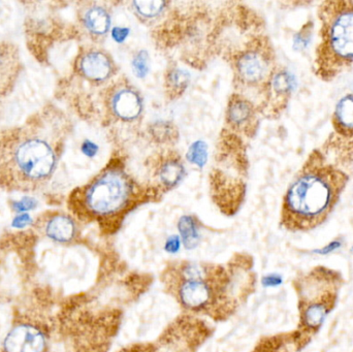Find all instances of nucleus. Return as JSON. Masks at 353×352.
<instances>
[{
	"label": "nucleus",
	"mask_w": 353,
	"mask_h": 352,
	"mask_svg": "<svg viewBox=\"0 0 353 352\" xmlns=\"http://www.w3.org/2000/svg\"><path fill=\"white\" fill-rule=\"evenodd\" d=\"M332 123L336 134L353 141V93L345 95L338 101Z\"/></svg>",
	"instance_id": "obj_16"
},
{
	"label": "nucleus",
	"mask_w": 353,
	"mask_h": 352,
	"mask_svg": "<svg viewBox=\"0 0 353 352\" xmlns=\"http://www.w3.org/2000/svg\"><path fill=\"white\" fill-rule=\"evenodd\" d=\"M181 242L187 250L194 249L201 241V223L192 215H184L178 221Z\"/></svg>",
	"instance_id": "obj_18"
},
{
	"label": "nucleus",
	"mask_w": 353,
	"mask_h": 352,
	"mask_svg": "<svg viewBox=\"0 0 353 352\" xmlns=\"http://www.w3.org/2000/svg\"><path fill=\"white\" fill-rule=\"evenodd\" d=\"M341 280L339 273L325 267H317L296 279L300 312L299 340H304L323 326L337 303Z\"/></svg>",
	"instance_id": "obj_6"
},
{
	"label": "nucleus",
	"mask_w": 353,
	"mask_h": 352,
	"mask_svg": "<svg viewBox=\"0 0 353 352\" xmlns=\"http://www.w3.org/2000/svg\"><path fill=\"white\" fill-rule=\"evenodd\" d=\"M186 176V169L178 153L170 152L161 156L153 165L155 189L170 191L176 187Z\"/></svg>",
	"instance_id": "obj_14"
},
{
	"label": "nucleus",
	"mask_w": 353,
	"mask_h": 352,
	"mask_svg": "<svg viewBox=\"0 0 353 352\" xmlns=\"http://www.w3.org/2000/svg\"><path fill=\"white\" fill-rule=\"evenodd\" d=\"M187 161L199 167H205L208 161V146L203 141H196L189 147L186 154Z\"/></svg>",
	"instance_id": "obj_22"
},
{
	"label": "nucleus",
	"mask_w": 353,
	"mask_h": 352,
	"mask_svg": "<svg viewBox=\"0 0 353 352\" xmlns=\"http://www.w3.org/2000/svg\"><path fill=\"white\" fill-rule=\"evenodd\" d=\"M128 32H130L128 29L124 27H114L112 29V37L116 43H123L128 39Z\"/></svg>",
	"instance_id": "obj_27"
},
{
	"label": "nucleus",
	"mask_w": 353,
	"mask_h": 352,
	"mask_svg": "<svg viewBox=\"0 0 353 352\" xmlns=\"http://www.w3.org/2000/svg\"><path fill=\"white\" fill-rule=\"evenodd\" d=\"M296 87V76L286 68L278 66L270 81L265 103L261 111L268 115H280L288 105Z\"/></svg>",
	"instance_id": "obj_11"
},
{
	"label": "nucleus",
	"mask_w": 353,
	"mask_h": 352,
	"mask_svg": "<svg viewBox=\"0 0 353 352\" xmlns=\"http://www.w3.org/2000/svg\"><path fill=\"white\" fill-rule=\"evenodd\" d=\"M132 72L138 78H145L150 70V60L146 50H140L134 54L132 62Z\"/></svg>",
	"instance_id": "obj_23"
},
{
	"label": "nucleus",
	"mask_w": 353,
	"mask_h": 352,
	"mask_svg": "<svg viewBox=\"0 0 353 352\" xmlns=\"http://www.w3.org/2000/svg\"><path fill=\"white\" fill-rule=\"evenodd\" d=\"M236 82L245 88H256L263 95L261 110L272 76L277 70L275 51L267 35L253 37L232 58Z\"/></svg>",
	"instance_id": "obj_7"
},
{
	"label": "nucleus",
	"mask_w": 353,
	"mask_h": 352,
	"mask_svg": "<svg viewBox=\"0 0 353 352\" xmlns=\"http://www.w3.org/2000/svg\"><path fill=\"white\" fill-rule=\"evenodd\" d=\"M82 150L87 156L92 157L97 154V146L93 144L92 142H90V141H86V142H84V144H83Z\"/></svg>",
	"instance_id": "obj_30"
},
{
	"label": "nucleus",
	"mask_w": 353,
	"mask_h": 352,
	"mask_svg": "<svg viewBox=\"0 0 353 352\" xmlns=\"http://www.w3.org/2000/svg\"><path fill=\"white\" fill-rule=\"evenodd\" d=\"M165 90L171 99H178L190 83V74L179 66H170L165 79Z\"/></svg>",
	"instance_id": "obj_19"
},
{
	"label": "nucleus",
	"mask_w": 353,
	"mask_h": 352,
	"mask_svg": "<svg viewBox=\"0 0 353 352\" xmlns=\"http://www.w3.org/2000/svg\"><path fill=\"white\" fill-rule=\"evenodd\" d=\"M352 163L353 141L333 132L310 153L288 186L282 203V227L308 231L323 225L350 182Z\"/></svg>",
	"instance_id": "obj_2"
},
{
	"label": "nucleus",
	"mask_w": 353,
	"mask_h": 352,
	"mask_svg": "<svg viewBox=\"0 0 353 352\" xmlns=\"http://www.w3.org/2000/svg\"><path fill=\"white\" fill-rule=\"evenodd\" d=\"M161 282L185 313L222 322L252 295L256 278L252 260L239 254L224 264L174 260L163 270Z\"/></svg>",
	"instance_id": "obj_1"
},
{
	"label": "nucleus",
	"mask_w": 353,
	"mask_h": 352,
	"mask_svg": "<svg viewBox=\"0 0 353 352\" xmlns=\"http://www.w3.org/2000/svg\"><path fill=\"white\" fill-rule=\"evenodd\" d=\"M259 110L244 95L234 93L228 101L226 107V123L234 132H244L251 136L259 126Z\"/></svg>",
	"instance_id": "obj_12"
},
{
	"label": "nucleus",
	"mask_w": 353,
	"mask_h": 352,
	"mask_svg": "<svg viewBox=\"0 0 353 352\" xmlns=\"http://www.w3.org/2000/svg\"><path fill=\"white\" fill-rule=\"evenodd\" d=\"M31 219L28 215H20V216L17 217L16 220H14V227H24L25 225H28Z\"/></svg>",
	"instance_id": "obj_31"
},
{
	"label": "nucleus",
	"mask_w": 353,
	"mask_h": 352,
	"mask_svg": "<svg viewBox=\"0 0 353 352\" xmlns=\"http://www.w3.org/2000/svg\"><path fill=\"white\" fill-rule=\"evenodd\" d=\"M341 246V241H339V240H336V241H333L331 242V243L327 244V245L325 246L323 249L315 250L314 253L323 254V256H325V254L331 253V252L339 249Z\"/></svg>",
	"instance_id": "obj_29"
},
{
	"label": "nucleus",
	"mask_w": 353,
	"mask_h": 352,
	"mask_svg": "<svg viewBox=\"0 0 353 352\" xmlns=\"http://www.w3.org/2000/svg\"><path fill=\"white\" fill-rule=\"evenodd\" d=\"M37 227L46 238L58 244H74L80 236L77 221L64 213L45 215L37 220Z\"/></svg>",
	"instance_id": "obj_13"
},
{
	"label": "nucleus",
	"mask_w": 353,
	"mask_h": 352,
	"mask_svg": "<svg viewBox=\"0 0 353 352\" xmlns=\"http://www.w3.org/2000/svg\"><path fill=\"white\" fill-rule=\"evenodd\" d=\"M119 161H112L99 175L70 198V208L85 222L97 223L101 231L114 235L134 209L151 200Z\"/></svg>",
	"instance_id": "obj_4"
},
{
	"label": "nucleus",
	"mask_w": 353,
	"mask_h": 352,
	"mask_svg": "<svg viewBox=\"0 0 353 352\" xmlns=\"http://www.w3.org/2000/svg\"><path fill=\"white\" fill-rule=\"evenodd\" d=\"M19 57L17 50L0 43V95L6 94L18 74Z\"/></svg>",
	"instance_id": "obj_17"
},
{
	"label": "nucleus",
	"mask_w": 353,
	"mask_h": 352,
	"mask_svg": "<svg viewBox=\"0 0 353 352\" xmlns=\"http://www.w3.org/2000/svg\"><path fill=\"white\" fill-rule=\"evenodd\" d=\"M282 277L278 274H269L263 277L261 283L265 287H277L282 284Z\"/></svg>",
	"instance_id": "obj_26"
},
{
	"label": "nucleus",
	"mask_w": 353,
	"mask_h": 352,
	"mask_svg": "<svg viewBox=\"0 0 353 352\" xmlns=\"http://www.w3.org/2000/svg\"><path fill=\"white\" fill-rule=\"evenodd\" d=\"M181 244H182V242H181L179 236H172L165 243V250L170 253H176L180 249Z\"/></svg>",
	"instance_id": "obj_28"
},
{
	"label": "nucleus",
	"mask_w": 353,
	"mask_h": 352,
	"mask_svg": "<svg viewBox=\"0 0 353 352\" xmlns=\"http://www.w3.org/2000/svg\"><path fill=\"white\" fill-rule=\"evenodd\" d=\"M80 20L87 32L95 39L105 37L111 28V12L99 3H87L81 8Z\"/></svg>",
	"instance_id": "obj_15"
},
{
	"label": "nucleus",
	"mask_w": 353,
	"mask_h": 352,
	"mask_svg": "<svg viewBox=\"0 0 353 352\" xmlns=\"http://www.w3.org/2000/svg\"><path fill=\"white\" fill-rule=\"evenodd\" d=\"M103 103L110 117L120 123H136L144 112V99L128 80H118L110 85Z\"/></svg>",
	"instance_id": "obj_8"
},
{
	"label": "nucleus",
	"mask_w": 353,
	"mask_h": 352,
	"mask_svg": "<svg viewBox=\"0 0 353 352\" xmlns=\"http://www.w3.org/2000/svg\"><path fill=\"white\" fill-rule=\"evenodd\" d=\"M169 2L165 1H134L132 8L138 18L143 21H151L163 16L168 10Z\"/></svg>",
	"instance_id": "obj_20"
},
{
	"label": "nucleus",
	"mask_w": 353,
	"mask_h": 352,
	"mask_svg": "<svg viewBox=\"0 0 353 352\" xmlns=\"http://www.w3.org/2000/svg\"><path fill=\"white\" fill-rule=\"evenodd\" d=\"M50 335L46 327L26 318L16 322L3 341L2 352H50Z\"/></svg>",
	"instance_id": "obj_9"
},
{
	"label": "nucleus",
	"mask_w": 353,
	"mask_h": 352,
	"mask_svg": "<svg viewBox=\"0 0 353 352\" xmlns=\"http://www.w3.org/2000/svg\"><path fill=\"white\" fill-rule=\"evenodd\" d=\"M317 14L321 27L314 72L331 82L353 64V0L323 2Z\"/></svg>",
	"instance_id": "obj_5"
},
{
	"label": "nucleus",
	"mask_w": 353,
	"mask_h": 352,
	"mask_svg": "<svg viewBox=\"0 0 353 352\" xmlns=\"http://www.w3.org/2000/svg\"><path fill=\"white\" fill-rule=\"evenodd\" d=\"M16 206L18 210H27V209H31V207L33 206V200H22V202L16 204Z\"/></svg>",
	"instance_id": "obj_32"
},
{
	"label": "nucleus",
	"mask_w": 353,
	"mask_h": 352,
	"mask_svg": "<svg viewBox=\"0 0 353 352\" xmlns=\"http://www.w3.org/2000/svg\"><path fill=\"white\" fill-rule=\"evenodd\" d=\"M118 352H159V351L155 341V342L134 343Z\"/></svg>",
	"instance_id": "obj_25"
},
{
	"label": "nucleus",
	"mask_w": 353,
	"mask_h": 352,
	"mask_svg": "<svg viewBox=\"0 0 353 352\" xmlns=\"http://www.w3.org/2000/svg\"><path fill=\"white\" fill-rule=\"evenodd\" d=\"M149 134L159 144H170L178 138V130L172 122L157 121L150 126Z\"/></svg>",
	"instance_id": "obj_21"
},
{
	"label": "nucleus",
	"mask_w": 353,
	"mask_h": 352,
	"mask_svg": "<svg viewBox=\"0 0 353 352\" xmlns=\"http://www.w3.org/2000/svg\"><path fill=\"white\" fill-rule=\"evenodd\" d=\"M314 28L312 21H308L306 24L303 25L298 33L294 35V47L298 51L306 50L310 45L312 39V31Z\"/></svg>",
	"instance_id": "obj_24"
},
{
	"label": "nucleus",
	"mask_w": 353,
	"mask_h": 352,
	"mask_svg": "<svg viewBox=\"0 0 353 352\" xmlns=\"http://www.w3.org/2000/svg\"><path fill=\"white\" fill-rule=\"evenodd\" d=\"M62 128L43 115L8 134L0 142V181L19 191H35L55 173Z\"/></svg>",
	"instance_id": "obj_3"
},
{
	"label": "nucleus",
	"mask_w": 353,
	"mask_h": 352,
	"mask_svg": "<svg viewBox=\"0 0 353 352\" xmlns=\"http://www.w3.org/2000/svg\"><path fill=\"white\" fill-rule=\"evenodd\" d=\"M350 251H352V253L353 254V246H352V250H350Z\"/></svg>",
	"instance_id": "obj_33"
},
{
	"label": "nucleus",
	"mask_w": 353,
	"mask_h": 352,
	"mask_svg": "<svg viewBox=\"0 0 353 352\" xmlns=\"http://www.w3.org/2000/svg\"><path fill=\"white\" fill-rule=\"evenodd\" d=\"M77 72L87 82L103 84L117 74L113 58L101 49H87L77 60Z\"/></svg>",
	"instance_id": "obj_10"
}]
</instances>
